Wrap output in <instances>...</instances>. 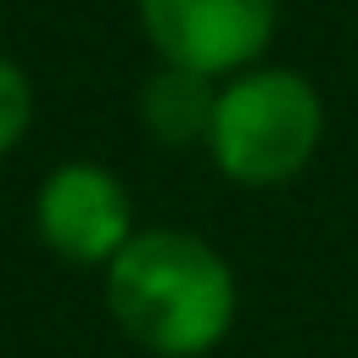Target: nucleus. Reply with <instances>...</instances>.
<instances>
[{
	"label": "nucleus",
	"instance_id": "2",
	"mask_svg": "<svg viewBox=\"0 0 358 358\" xmlns=\"http://www.w3.org/2000/svg\"><path fill=\"white\" fill-rule=\"evenodd\" d=\"M324 145V95L308 73L257 62L218 84L207 157L241 190H280L313 168Z\"/></svg>",
	"mask_w": 358,
	"mask_h": 358
},
{
	"label": "nucleus",
	"instance_id": "4",
	"mask_svg": "<svg viewBox=\"0 0 358 358\" xmlns=\"http://www.w3.org/2000/svg\"><path fill=\"white\" fill-rule=\"evenodd\" d=\"M34 235L67 268H106L140 235L134 196L106 162L67 157L34 190Z\"/></svg>",
	"mask_w": 358,
	"mask_h": 358
},
{
	"label": "nucleus",
	"instance_id": "6",
	"mask_svg": "<svg viewBox=\"0 0 358 358\" xmlns=\"http://www.w3.org/2000/svg\"><path fill=\"white\" fill-rule=\"evenodd\" d=\"M28 129H34V78L11 50H0V162L28 140Z\"/></svg>",
	"mask_w": 358,
	"mask_h": 358
},
{
	"label": "nucleus",
	"instance_id": "1",
	"mask_svg": "<svg viewBox=\"0 0 358 358\" xmlns=\"http://www.w3.org/2000/svg\"><path fill=\"white\" fill-rule=\"evenodd\" d=\"M101 274L112 324L151 358H207L235 330V268L196 229H140Z\"/></svg>",
	"mask_w": 358,
	"mask_h": 358
},
{
	"label": "nucleus",
	"instance_id": "3",
	"mask_svg": "<svg viewBox=\"0 0 358 358\" xmlns=\"http://www.w3.org/2000/svg\"><path fill=\"white\" fill-rule=\"evenodd\" d=\"M134 22L157 62L224 84L268 62L280 0H134Z\"/></svg>",
	"mask_w": 358,
	"mask_h": 358
},
{
	"label": "nucleus",
	"instance_id": "5",
	"mask_svg": "<svg viewBox=\"0 0 358 358\" xmlns=\"http://www.w3.org/2000/svg\"><path fill=\"white\" fill-rule=\"evenodd\" d=\"M213 106H218V78H201L190 67H168L157 62L151 78L140 84V129L145 140L168 145V151H207V129H213Z\"/></svg>",
	"mask_w": 358,
	"mask_h": 358
}]
</instances>
